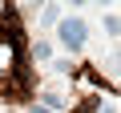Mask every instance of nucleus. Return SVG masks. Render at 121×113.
<instances>
[{
	"label": "nucleus",
	"mask_w": 121,
	"mask_h": 113,
	"mask_svg": "<svg viewBox=\"0 0 121 113\" xmlns=\"http://www.w3.org/2000/svg\"><path fill=\"white\" fill-rule=\"evenodd\" d=\"M56 40H60V48L73 56V52L85 48V40H89V24H85L81 16H60V24H56Z\"/></svg>",
	"instance_id": "f257e3e1"
},
{
	"label": "nucleus",
	"mask_w": 121,
	"mask_h": 113,
	"mask_svg": "<svg viewBox=\"0 0 121 113\" xmlns=\"http://www.w3.org/2000/svg\"><path fill=\"white\" fill-rule=\"evenodd\" d=\"M40 105H44L48 113H65V105H69V101H65V93H56V89H44V93H40Z\"/></svg>",
	"instance_id": "f03ea898"
},
{
	"label": "nucleus",
	"mask_w": 121,
	"mask_h": 113,
	"mask_svg": "<svg viewBox=\"0 0 121 113\" xmlns=\"http://www.w3.org/2000/svg\"><path fill=\"white\" fill-rule=\"evenodd\" d=\"M60 16H65V8H60V4H44V8H40V28H56Z\"/></svg>",
	"instance_id": "7ed1b4c3"
},
{
	"label": "nucleus",
	"mask_w": 121,
	"mask_h": 113,
	"mask_svg": "<svg viewBox=\"0 0 121 113\" xmlns=\"http://www.w3.org/2000/svg\"><path fill=\"white\" fill-rule=\"evenodd\" d=\"M101 28H105L109 40H121V12H105L101 16Z\"/></svg>",
	"instance_id": "20e7f679"
},
{
	"label": "nucleus",
	"mask_w": 121,
	"mask_h": 113,
	"mask_svg": "<svg viewBox=\"0 0 121 113\" xmlns=\"http://www.w3.org/2000/svg\"><path fill=\"white\" fill-rule=\"evenodd\" d=\"M32 56H36L40 65H52V40H36L32 44Z\"/></svg>",
	"instance_id": "39448f33"
},
{
	"label": "nucleus",
	"mask_w": 121,
	"mask_h": 113,
	"mask_svg": "<svg viewBox=\"0 0 121 113\" xmlns=\"http://www.w3.org/2000/svg\"><path fill=\"white\" fill-rule=\"evenodd\" d=\"M105 69H109L113 77H121V44H113V48L105 52Z\"/></svg>",
	"instance_id": "423d86ee"
},
{
	"label": "nucleus",
	"mask_w": 121,
	"mask_h": 113,
	"mask_svg": "<svg viewBox=\"0 0 121 113\" xmlns=\"http://www.w3.org/2000/svg\"><path fill=\"white\" fill-rule=\"evenodd\" d=\"M73 69V61H69V56H52V73H60V77H65Z\"/></svg>",
	"instance_id": "0eeeda50"
},
{
	"label": "nucleus",
	"mask_w": 121,
	"mask_h": 113,
	"mask_svg": "<svg viewBox=\"0 0 121 113\" xmlns=\"http://www.w3.org/2000/svg\"><path fill=\"white\" fill-rule=\"evenodd\" d=\"M28 113H48V109H44L40 101H32V105H28Z\"/></svg>",
	"instance_id": "6e6552de"
}]
</instances>
